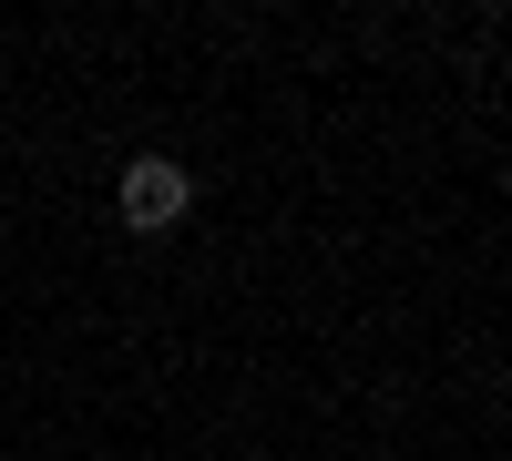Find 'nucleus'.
<instances>
[{
  "mask_svg": "<svg viewBox=\"0 0 512 461\" xmlns=\"http://www.w3.org/2000/svg\"><path fill=\"white\" fill-rule=\"evenodd\" d=\"M185 205H195V175H185L175 154H134V164H123V226L164 236V226L185 216Z\"/></svg>",
  "mask_w": 512,
  "mask_h": 461,
  "instance_id": "1",
  "label": "nucleus"
}]
</instances>
